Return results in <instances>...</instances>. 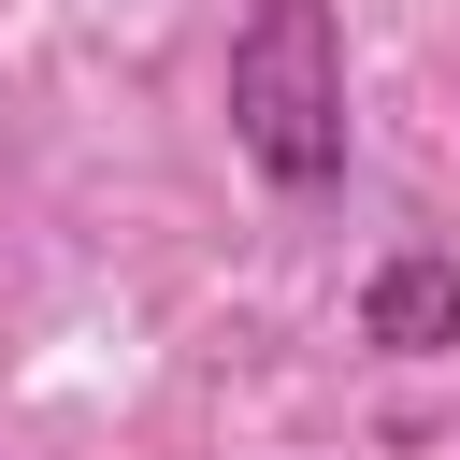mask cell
Instances as JSON below:
<instances>
[{"label":"cell","instance_id":"obj_1","mask_svg":"<svg viewBox=\"0 0 460 460\" xmlns=\"http://www.w3.org/2000/svg\"><path fill=\"white\" fill-rule=\"evenodd\" d=\"M230 144L273 187L345 172V14L331 0H244V29H230Z\"/></svg>","mask_w":460,"mask_h":460},{"label":"cell","instance_id":"obj_2","mask_svg":"<svg viewBox=\"0 0 460 460\" xmlns=\"http://www.w3.org/2000/svg\"><path fill=\"white\" fill-rule=\"evenodd\" d=\"M359 331H374V345H402V359L460 345V259H388V273L359 288Z\"/></svg>","mask_w":460,"mask_h":460}]
</instances>
